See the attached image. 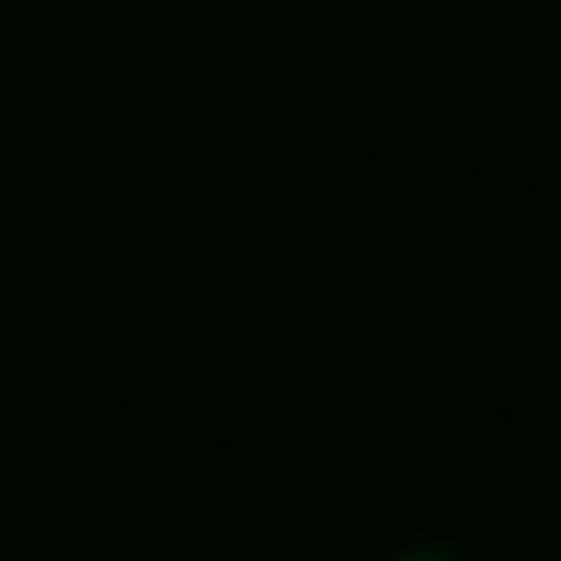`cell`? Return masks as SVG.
I'll return each mask as SVG.
<instances>
[{
    "instance_id": "cell-1",
    "label": "cell",
    "mask_w": 561,
    "mask_h": 561,
    "mask_svg": "<svg viewBox=\"0 0 561 561\" xmlns=\"http://www.w3.org/2000/svg\"><path fill=\"white\" fill-rule=\"evenodd\" d=\"M398 561H469V554H448V548H412V554H398Z\"/></svg>"
}]
</instances>
